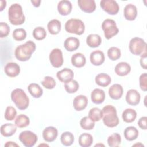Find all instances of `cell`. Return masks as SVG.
I'll return each mask as SVG.
<instances>
[{
    "mask_svg": "<svg viewBox=\"0 0 147 147\" xmlns=\"http://www.w3.org/2000/svg\"><path fill=\"white\" fill-rule=\"evenodd\" d=\"M36 48V44L32 41H28L17 47L14 51L16 58L20 61H26L30 59Z\"/></svg>",
    "mask_w": 147,
    "mask_h": 147,
    "instance_id": "obj_1",
    "label": "cell"
},
{
    "mask_svg": "<svg viewBox=\"0 0 147 147\" xmlns=\"http://www.w3.org/2000/svg\"><path fill=\"white\" fill-rule=\"evenodd\" d=\"M103 122L108 127H114L119 124L116 108L113 105H108L102 109Z\"/></svg>",
    "mask_w": 147,
    "mask_h": 147,
    "instance_id": "obj_2",
    "label": "cell"
},
{
    "mask_svg": "<svg viewBox=\"0 0 147 147\" xmlns=\"http://www.w3.org/2000/svg\"><path fill=\"white\" fill-rule=\"evenodd\" d=\"M8 18L10 22L14 25H20L24 23L25 17L20 4L13 3L10 6L8 10Z\"/></svg>",
    "mask_w": 147,
    "mask_h": 147,
    "instance_id": "obj_3",
    "label": "cell"
},
{
    "mask_svg": "<svg viewBox=\"0 0 147 147\" xmlns=\"http://www.w3.org/2000/svg\"><path fill=\"white\" fill-rule=\"evenodd\" d=\"M11 99L16 107L20 110L26 109L29 105V99L21 88H16L11 93Z\"/></svg>",
    "mask_w": 147,
    "mask_h": 147,
    "instance_id": "obj_4",
    "label": "cell"
},
{
    "mask_svg": "<svg viewBox=\"0 0 147 147\" xmlns=\"http://www.w3.org/2000/svg\"><path fill=\"white\" fill-rule=\"evenodd\" d=\"M65 29L68 33L82 35L84 32L85 25L84 22L80 19L71 18L65 22Z\"/></svg>",
    "mask_w": 147,
    "mask_h": 147,
    "instance_id": "obj_5",
    "label": "cell"
},
{
    "mask_svg": "<svg viewBox=\"0 0 147 147\" xmlns=\"http://www.w3.org/2000/svg\"><path fill=\"white\" fill-rule=\"evenodd\" d=\"M129 48L130 52L136 56H141L146 51V44L144 39L136 37L131 39Z\"/></svg>",
    "mask_w": 147,
    "mask_h": 147,
    "instance_id": "obj_6",
    "label": "cell"
},
{
    "mask_svg": "<svg viewBox=\"0 0 147 147\" xmlns=\"http://www.w3.org/2000/svg\"><path fill=\"white\" fill-rule=\"evenodd\" d=\"M102 29L103 30L105 37L107 40L111 38L119 32L115 21L112 19L105 20L102 24Z\"/></svg>",
    "mask_w": 147,
    "mask_h": 147,
    "instance_id": "obj_7",
    "label": "cell"
},
{
    "mask_svg": "<svg viewBox=\"0 0 147 147\" xmlns=\"http://www.w3.org/2000/svg\"><path fill=\"white\" fill-rule=\"evenodd\" d=\"M18 138L26 147L33 146L38 140L37 136L30 130H25L21 132Z\"/></svg>",
    "mask_w": 147,
    "mask_h": 147,
    "instance_id": "obj_8",
    "label": "cell"
},
{
    "mask_svg": "<svg viewBox=\"0 0 147 147\" xmlns=\"http://www.w3.org/2000/svg\"><path fill=\"white\" fill-rule=\"evenodd\" d=\"M49 61L51 64L55 68H60L64 63L63 53L61 49L59 48L53 49L49 53Z\"/></svg>",
    "mask_w": 147,
    "mask_h": 147,
    "instance_id": "obj_9",
    "label": "cell"
},
{
    "mask_svg": "<svg viewBox=\"0 0 147 147\" xmlns=\"http://www.w3.org/2000/svg\"><path fill=\"white\" fill-rule=\"evenodd\" d=\"M100 6L103 11L110 15L117 14L119 10L118 3L114 0H102Z\"/></svg>",
    "mask_w": 147,
    "mask_h": 147,
    "instance_id": "obj_10",
    "label": "cell"
},
{
    "mask_svg": "<svg viewBox=\"0 0 147 147\" xmlns=\"http://www.w3.org/2000/svg\"><path fill=\"white\" fill-rule=\"evenodd\" d=\"M78 4L81 10L86 13H91L96 9L94 0H78Z\"/></svg>",
    "mask_w": 147,
    "mask_h": 147,
    "instance_id": "obj_11",
    "label": "cell"
},
{
    "mask_svg": "<svg viewBox=\"0 0 147 147\" xmlns=\"http://www.w3.org/2000/svg\"><path fill=\"white\" fill-rule=\"evenodd\" d=\"M4 72L7 76L10 78H14L20 74V67L16 63L9 62L5 66Z\"/></svg>",
    "mask_w": 147,
    "mask_h": 147,
    "instance_id": "obj_12",
    "label": "cell"
},
{
    "mask_svg": "<svg viewBox=\"0 0 147 147\" xmlns=\"http://www.w3.org/2000/svg\"><path fill=\"white\" fill-rule=\"evenodd\" d=\"M58 136L57 129L53 126H48L45 127L42 131V137L44 140L48 142L54 141Z\"/></svg>",
    "mask_w": 147,
    "mask_h": 147,
    "instance_id": "obj_13",
    "label": "cell"
},
{
    "mask_svg": "<svg viewBox=\"0 0 147 147\" xmlns=\"http://www.w3.org/2000/svg\"><path fill=\"white\" fill-rule=\"evenodd\" d=\"M56 76L60 82L66 83L73 80L74 73L72 69L64 68L57 72Z\"/></svg>",
    "mask_w": 147,
    "mask_h": 147,
    "instance_id": "obj_14",
    "label": "cell"
},
{
    "mask_svg": "<svg viewBox=\"0 0 147 147\" xmlns=\"http://www.w3.org/2000/svg\"><path fill=\"white\" fill-rule=\"evenodd\" d=\"M140 99V94L136 90L130 89L127 91L126 95V101L129 105L136 106L139 104Z\"/></svg>",
    "mask_w": 147,
    "mask_h": 147,
    "instance_id": "obj_15",
    "label": "cell"
},
{
    "mask_svg": "<svg viewBox=\"0 0 147 147\" xmlns=\"http://www.w3.org/2000/svg\"><path fill=\"white\" fill-rule=\"evenodd\" d=\"M90 60L92 65L95 66L101 65L105 60L104 53L100 50H95L90 53Z\"/></svg>",
    "mask_w": 147,
    "mask_h": 147,
    "instance_id": "obj_16",
    "label": "cell"
},
{
    "mask_svg": "<svg viewBox=\"0 0 147 147\" xmlns=\"http://www.w3.org/2000/svg\"><path fill=\"white\" fill-rule=\"evenodd\" d=\"M88 104L87 98L83 95L76 96L73 100V106L75 110L80 111L86 109Z\"/></svg>",
    "mask_w": 147,
    "mask_h": 147,
    "instance_id": "obj_17",
    "label": "cell"
},
{
    "mask_svg": "<svg viewBox=\"0 0 147 147\" xmlns=\"http://www.w3.org/2000/svg\"><path fill=\"white\" fill-rule=\"evenodd\" d=\"M108 93L111 99L114 100H118L121 98L123 95V87L121 84L115 83L109 88Z\"/></svg>",
    "mask_w": 147,
    "mask_h": 147,
    "instance_id": "obj_18",
    "label": "cell"
},
{
    "mask_svg": "<svg viewBox=\"0 0 147 147\" xmlns=\"http://www.w3.org/2000/svg\"><path fill=\"white\" fill-rule=\"evenodd\" d=\"M72 9V5L70 1L67 0L60 1L57 4V10L61 16H67L69 14Z\"/></svg>",
    "mask_w": 147,
    "mask_h": 147,
    "instance_id": "obj_19",
    "label": "cell"
},
{
    "mask_svg": "<svg viewBox=\"0 0 147 147\" xmlns=\"http://www.w3.org/2000/svg\"><path fill=\"white\" fill-rule=\"evenodd\" d=\"M123 15L125 19L128 21L134 20L137 16L136 6L131 3L126 5L123 10Z\"/></svg>",
    "mask_w": 147,
    "mask_h": 147,
    "instance_id": "obj_20",
    "label": "cell"
},
{
    "mask_svg": "<svg viewBox=\"0 0 147 147\" xmlns=\"http://www.w3.org/2000/svg\"><path fill=\"white\" fill-rule=\"evenodd\" d=\"M115 73L120 76L127 75L131 71L130 64L126 62H120L118 63L114 68Z\"/></svg>",
    "mask_w": 147,
    "mask_h": 147,
    "instance_id": "obj_21",
    "label": "cell"
},
{
    "mask_svg": "<svg viewBox=\"0 0 147 147\" xmlns=\"http://www.w3.org/2000/svg\"><path fill=\"white\" fill-rule=\"evenodd\" d=\"M80 45V41L78 38L74 37H69L65 39L64 42V47L68 52L76 51Z\"/></svg>",
    "mask_w": 147,
    "mask_h": 147,
    "instance_id": "obj_22",
    "label": "cell"
},
{
    "mask_svg": "<svg viewBox=\"0 0 147 147\" xmlns=\"http://www.w3.org/2000/svg\"><path fill=\"white\" fill-rule=\"evenodd\" d=\"M91 101L95 104H101L105 99V91L100 88H95L91 93Z\"/></svg>",
    "mask_w": 147,
    "mask_h": 147,
    "instance_id": "obj_23",
    "label": "cell"
},
{
    "mask_svg": "<svg viewBox=\"0 0 147 147\" xmlns=\"http://www.w3.org/2000/svg\"><path fill=\"white\" fill-rule=\"evenodd\" d=\"M86 63V57L82 53H76L71 57V63L76 68H81L85 65Z\"/></svg>",
    "mask_w": 147,
    "mask_h": 147,
    "instance_id": "obj_24",
    "label": "cell"
},
{
    "mask_svg": "<svg viewBox=\"0 0 147 147\" xmlns=\"http://www.w3.org/2000/svg\"><path fill=\"white\" fill-rule=\"evenodd\" d=\"M17 131V126L13 123H5L1 126V134L5 137L12 136Z\"/></svg>",
    "mask_w": 147,
    "mask_h": 147,
    "instance_id": "obj_25",
    "label": "cell"
},
{
    "mask_svg": "<svg viewBox=\"0 0 147 147\" xmlns=\"http://www.w3.org/2000/svg\"><path fill=\"white\" fill-rule=\"evenodd\" d=\"M61 22L56 19H53L49 21L47 24L48 30L50 34L56 35L59 33L61 30Z\"/></svg>",
    "mask_w": 147,
    "mask_h": 147,
    "instance_id": "obj_26",
    "label": "cell"
},
{
    "mask_svg": "<svg viewBox=\"0 0 147 147\" xmlns=\"http://www.w3.org/2000/svg\"><path fill=\"white\" fill-rule=\"evenodd\" d=\"M95 81L96 84L101 87H107L108 86L111 82V77L105 73H100L98 74L95 78Z\"/></svg>",
    "mask_w": 147,
    "mask_h": 147,
    "instance_id": "obj_27",
    "label": "cell"
},
{
    "mask_svg": "<svg viewBox=\"0 0 147 147\" xmlns=\"http://www.w3.org/2000/svg\"><path fill=\"white\" fill-rule=\"evenodd\" d=\"M86 43L91 48H96L102 43L101 37L97 34H90L86 38Z\"/></svg>",
    "mask_w": 147,
    "mask_h": 147,
    "instance_id": "obj_28",
    "label": "cell"
},
{
    "mask_svg": "<svg viewBox=\"0 0 147 147\" xmlns=\"http://www.w3.org/2000/svg\"><path fill=\"white\" fill-rule=\"evenodd\" d=\"M137 117V112L135 110L127 108L125 109L122 114L123 121L126 123H131L135 121Z\"/></svg>",
    "mask_w": 147,
    "mask_h": 147,
    "instance_id": "obj_29",
    "label": "cell"
},
{
    "mask_svg": "<svg viewBox=\"0 0 147 147\" xmlns=\"http://www.w3.org/2000/svg\"><path fill=\"white\" fill-rule=\"evenodd\" d=\"M28 90L30 94L34 98H39L43 94L42 88L35 83L29 84L28 86Z\"/></svg>",
    "mask_w": 147,
    "mask_h": 147,
    "instance_id": "obj_30",
    "label": "cell"
},
{
    "mask_svg": "<svg viewBox=\"0 0 147 147\" xmlns=\"http://www.w3.org/2000/svg\"><path fill=\"white\" fill-rule=\"evenodd\" d=\"M124 137L127 141H131L137 139L138 136V130L134 126H128L124 130Z\"/></svg>",
    "mask_w": 147,
    "mask_h": 147,
    "instance_id": "obj_31",
    "label": "cell"
},
{
    "mask_svg": "<svg viewBox=\"0 0 147 147\" xmlns=\"http://www.w3.org/2000/svg\"><path fill=\"white\" fill-rule=\"evenodd\" d=\"M93 143L92 136L87 133L80 134L79 137V144L82 147H89Z\"/></svg>",
    "mask_w": 147,
    "mask_h": 147,
    "instance_id": "obj_32",
    "label": "cell"
},
{
    "mask_svg": "<svg viewBox=\"0 0 147 147\" xmlns=\"http://www.w3.org/2000/svg\"><path fill=\"white\" fill-rule=\"evenodd\" d=\"M30 123L29 118L25 114L18 115L14 121L15 125L19 128H24L28 126Z\"/></svg>",
    "mask_w": 147,
    "mask_h": 147,
    "instance_id": "obj_33",
    "label": "cell"
},
{
    "mask_svg": "<svg viewBox=\"0 0 147 147\" xmlns=\"http://www.w3.org/2000/svg\"><path fill=\"white\" fill-rule=\"evenodd\" d=\"M74 136L69 131L63 133L60 136V141L61 144L66 146H71L74 142Z\"/></svg>",
    "mask_w": 147,
    "mask_h": 147,
    "instance_id": "obj_34",
    "label": "cell"
},
{
    "mask_svg": "<svg viewBox=\"0 0 147 147\" xmlns=\"http://www.w3.org/2000/svg\"><path fill=\"white\" fill-rule=\"evenodd\" d=\"M88 117L94 122L99 121L103 117L102 110L98 107H93L88 112Z\"/></svg>",
    "mask_w": 147,
    "mask_h": 147,
    "instance_id": "obj_35",
    "label": "cell"
},
{
    "mask_svg": "<svg viewBox=\"0 0 147 147\" xmlns=\"http://www.w3.org/2000/svg\"><path fill=\"white\" fill-rule=\"evenodd\" d=\"M107 141L109 146L117 147L121 143V137L119 134L114 133L108 137Z\"/></svg>",
    "mask_w": 147,
    "mask_h": 147,
    "instance_id": "obj_36",
    "label": "cell"
},
{
    "mask_svg": "<svg viewBox=\"0 0 147 147\" xmlns=\"http://www.w3.org/2000/svg\"><path fill=\"white\" fill-rule=\"evenodd\" d=\"M80 127L86 130H90L94 129L95 122L91 120L88 117H84L80 121Z\"/></svg>",
    "mask_w": 147,
    "mask_h": 147,
    "instance_id": "obj_37",
    "label": "cell"
},
{
    "mask_svg": "<svg viewBox=\"0 0 147 147\" xmlns=\"http://www.w3.org/2000/svg\"><path fill=\"white\" fill-rule=\"evenodd\" d=\"M108 57L112 61H115L119 59L121 56V52L119 48L115 47H111L107 50Z\"/></svg>",
    "mask_w": 147,
    "mask_h": 147,
    "instance_id": "obj_38",
    "label": "cell"
},
{
    "mask_svg": "<svg viewBox=\"0 0 147 147\" xmlns=\"http://www.w3.org/2000/svg\"><path fill=\"white\" fill-rule=\"evenodd\" d=\"M32 34L34 39L40 41L44 40L46 37L47 32L43 27L38 26L34 29Z\"/></svg>",
    "mask_w": 147,
    "mask_h": 147,
    "instance_id": "obj_39",
    "label": "cell"
},
{
    "mask_svg": "<svg viewBox=\"0 0 147 147\" xmlns=\"http://www.w3.org/2000/svg\"><path fill=\"white\" fill-rule=\"evenodd\" d=\"M79 88L78 82L75 80H72L69 82L64 84V88L69 94H74L76 92Z\"/></svg>",
    "mask_w": 147,
    "mask_h": 147,
    "instance_id": "obj_40",
    "label": "cell"
},
{
    "mask_svg": "<svg viewBox=\"0 0 147 147\" xmlns=\"http://www.w3.org/2000/svg\"><path fill=\"white\" fill-rule=\"evenodd\" d=\"M13 38L17 41L24 40L26 37V30L23 28H17L14 30L13 34Z\"/></svg>",
    "mask_w": 147,
    "mask_h": 147,
    "instance_id": "obj_41",
    "label": "cell"
},
{
    "mask_svg": "<svg viewBox=\"0 0 147 147\" xmlns=\"http://www.w3.org/2000/svg\"><path fill=\"white\" fill-rule=\"evenodd\" d=\"M44 87L47 89L51 90L56 86V81L53 78L49 76H46L44 78V80L41 82Z\"/></svg>",
    "mask_w": 147,
    "mask_h": 147,
    "instance_id": "obj_42",
    "label": "cell"
},
{
    "mask_svg": "<svg viewBox=\"0 0 147 147\" xmlns=\"http://www.w3.org/2000/svg\"><path fill=\"white\" fill-rule=\"evenodd\" d=\"M17 115V111L16 109L11 106H7L6 109L4 117L7 121H13L15 119Z\"/></svg>",
    "mask_w": 147,
    "mask_h": 147,
    "instance_id": "obj_43",
    "label": "cell"
},
{
    "mask_svg": "<svg viewBox=\"0 0 147 147\" xmlns=\"http://www.w3.org/2000/svg\"><path fill=\"white\" fill-rule=\"evenodd\" d=\"M10 27L6 22H0V37L4 38L7 37L10 33Z\"/></svg>",
    "mask_w": 147,
    "mask_h": 147,
    "instance_id": "obj_44",
    "label": "cell"
},
{
    "mask_svg": "<svg viewBox=\"0 0 147 147\" xmlns=\"http://www.w3.org/2000/svg\"><path fill=\"white\" fill-rule=\"evenodd\" d=\"M140 87L143 91H147V74L144 73L140 76L139 78Z\"/></svg>",
    "mask_w": 147,
    "mask_h": 147,
    "instance_id": "obj_45",
    "label": "cell"
},
{
    "mask_svg": "<svg viewBox=\"0 0 147 147\" xmlns=\"http://www.w3.org/2000/svg\"><path fill=\"white\" fill-rule=\"evenodd\" d=\"M140 63L141 67L144 69H146V65H147V56H146V51H145L141 55L140 60Z\"/></svg>",
    "mask_w": 147,
    "mask_h": 147,
    "instance_id": "obj_46",
    "label": "cell"
},
{
    "mask_svg": "<svg viewBox=\"0 0 147 147\" xmlns=\"http://www.w3.org/2000/svg\"><path fill=\"white\" fill-rule=\"evenodd\" d=\"M146 121L147 117L144 116L141 117L138 121V125L140 128L142 130H146Z\"/></svg>",
    "mask_w": 147,
    "mask_h": 147,
    "instance_id": "obj_47",
    "label": "cell"
},
{
    "mask_svg": "<svg viewBox=\"0 0 147 147\" xmlns=\"http://www.w3.org/2000/svg\"><path fill=\"white\" fill-rule=\"evenodd\" d=\"M6 147H10V146H13V147H19V145L16 144L13 141H7L6 142V144L4 145Z\"/></svg>",
    "mask_w": 147,
    "mask_h": 147,
    "instance_id": "obj_48",
    "label": "cell"
},
{
    "mask_svg": "<svg viewBox=\"0 0 147 147\" xmlns=\"http://www.w3.org/2000/svg\"><path fill=\"white\" fill-rule=\"evenodd\" d=\"M30 2L33 4L34 7H38L40 6L41 1H40V0H32Z\"/></svg>",
    "mask_w": 147,
    "mask_h": 147,
    "instance_id": "obj_49",
    "label": "cell"
},
{
    "mask_svg": "<svg viewBox=\"0 0 147 147\" xmlns=\"http://www.w3.org/2000/svg\"><path fill=\"white\" fill-rule=\"evenodd\" d=\"M0 11H2L3 10V9L6 7V1H3V0H1L0 1Z\"/></svg>",
    "mask_w": 147,
    "mask_h": 147,
    "instance_id": "obj_50",
    "label": "cell"
},
{
    "mask_svg": "<svg viewBox=\"0 0 147 147\" xmlns=\"http://www.w3.org/2000/svg\"><path fill=\"white\" fill-rule=\"evenodd\" d=\"M144 146V145L143 144H142L141 143H140V142H139L138 144L137 143V144H135L133 145V146Z\"/></svg>",
    "mask_w": 147,
    "mask_h": 147,
    "instance_id": "obj_51",
    "label": "cell"
},
{
    "mask_svg": "<svg viewBox=\"0 0 147 147\" xmlns=\"http://www.w3.org/2000/svg\"><path fill=\"white\" fill-rule=\"evenodd\" d=\"M104 146V145H103V144H96V145H95V146Z\"/></svg>",
    "mask_w": 147,
    "mask_h": 147,
    "instance_id": "obj_52",
    "label": "cell"
},
{
    "mask_svg": "<svg viewBox=\"0 0 147 147\" xmlns=\"http://www.w3.org/2000/svg\"><path fill=\"white\" fill-rule=\"evenodd\" d=\"M42 145H45V146H48V145H47V144H40V145H39L38 146H42Z\"/></svg>",
    "mask_w": 147,
    "mask_h": 147,
    "instance_id": "obj_53",
    "label": "cell"
}]
</instances>
